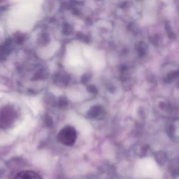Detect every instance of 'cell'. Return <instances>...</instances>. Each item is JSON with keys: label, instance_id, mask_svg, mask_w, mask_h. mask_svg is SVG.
<instances>
[{"label": "cell", "instance_id": "6da1fadb", "mask_svg": "<svg viewBox=\"0 0 179 179\" xmlns=\"http://www.w3.org/2000/svg\"><path fill=\"white\" fill-rule=\"evenodd\" d=\"M77 138V133L72 127L67 126L62 129L57 135L58 141L66 146L74 145Z\"/></svg>", "mask_w": 179, "mask_h": 179}, {"label": "cell", "instance_id": "7a4b0ae2", "mask_svg": "<svg viewBox=\"0 0 179 179\" xmlns=\"http://www.w3.org/2000/svg\"><path fill=\"white\" fill-rule=\"evenodd\" d=\"M17 115L14 110H4L0 113V128H10L15 122Z\"/></svg>", "mask_w": 179, "mask_h": 179}, {"label": "cell", "instance_id": "3957f363", "mask_svg": "<svg viewBox=\"0 0 179 179\" xmlns=\"http://www.w3.org/2000/svg\"><path fill=\"white\" fill-rule=\"evenodd\" d=\"M14 179H43V178L34 171L25 170L17 173Z\"/></svg>", "mask_w": 179, "mask_h": 179}, {"label": "cell", "instance_id": "277c9868", "mask_svg": "<svg viewBox=\"0 0 179 179\" xmlns=\"http://www.w3.org/2000/svg\"><path fill=\"white\" fill-rule=\"evenodd\" d=\"M89 117L92 118H102L104 116V112L100 107H94L88 112Z\"/></svg>", "mask_w": 179, "mask_h": 179}]
</instances>
